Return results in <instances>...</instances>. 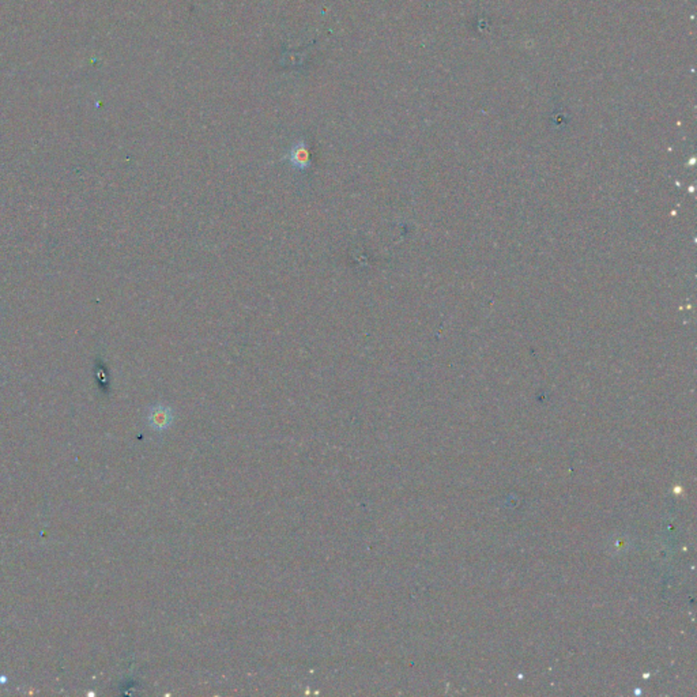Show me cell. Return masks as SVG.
<instances>
[{"mask_svg": "<svg viewBox=\"0 0 697 697\" xmlns=\"http://www.w3.org/2000/svg\"><path fill=\"white\" fill-rule=\"evenodd\" d=\"M147 421L153 429L164 431L171 427V424L173 421V411L169 406L158 403L149 410Z\"/></svg>", "mask_w": 697, "mask_h": 697, "instance_id": "7a4b0ae2", "label": "cell"}, {"mask_svg": "<svg viewBox=\"0 0 697 697\" xmlns=\"http://www.w3.org/2000/svg\"><path fill=\"white\" fill-rule=\"evenodd\" d=\"M289 165L297 171H308L312 165L311 162V153L307 142L304 139H299L292 144L285 158Z\"/></svg>", "mask_w": 697, "mask_h": 697, "instance_id": "6da1fadb", "label": "cell"}]
</instances>
